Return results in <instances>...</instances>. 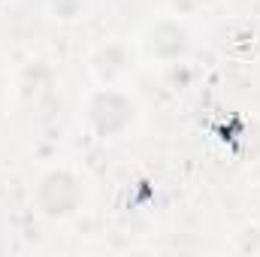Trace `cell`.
Returning <instances> with one entry per match:
<instances>
[{
    "label": "cell",
    "instance_id": "obj_1",
    "mask_svg": "<svg viewBox=\"0 0 260 257\" xmlns=\"http://www.w3.org/2000/svg\"><path fill=\"white\" fill-rule=\"evenodd\" d=\"M40 191L43 194H55V200H49V203H43V212L46 215H52V218H64L70 212H76V203H79V188H76V182L61 173V188H55V176L49 173L43 182H40Z\"/></svg>",
    "mask_w": 260,
    "mask_h": 257
}]
</instances>
